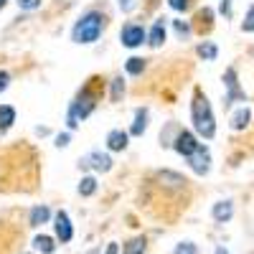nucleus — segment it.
I'll use <instances>...</instances> for the list:
<instances>
[{
	"label": "nucleus",
	"mask_w": 254,
	"mask_h": 254,
	"mask_svg": "<svg viewBox=\"0 0 254 254\" xmlns=\"http://www.w3.org/2000/svg\"><path fill=\"white\" fill-rule=\"evenodd\" d=\"M190 120H193V130H196L201 137L211 140V137L216 135V117H214V110H211L208 97L201 94V92H196L193 104H190Z\"/></svg>",
	"instance_id": "nucleus-1"
},
{
	"label": "nucleus",
	"mask_w": 254,
	"mask_h": 254,
	"mask_svg": "<svg viewBox=\"0 0 254 254\" xmlns=\"http://www.w3.org/2000/svg\"><path fill=\"white\" fill-rule=\"evenodd\" d=\"M102 31H104V15L99 10H89L74 23L71 41L74 44H94V41L102 36Z\"/></svg>",
	"instance_id": "nucleus-2"
},
{
	"label": "nucleus",
	"mask_w": 254,
	"mask_h": 254,
	"mask_svg": "<svg viewBox=\"0 0 254 254\" xmlns=\"http://www.w3.org/2000/svg\"><path fill=\"white\" fill-rule=\"evenodd\" d=\"M94 107H97V94L92 89V84H87L69 107V127H76L81 120H87L94 112Z\"/></svg>",
	"instance_id": "nucleus-3"
},
{
	"label": "nucleus",
	"mask_w": 254,
	"mask_h": 254,
	"mask_svg": "<svg viewBox=\"0 0 254 254\" xmlns=\"http://www.w3.org/2000/svg\"><path fill=\"white\" fill-rule=\"evenodd\" d=\"M224 87H226V97H224L226 107H231L234 102H247L244 89L239 87V79H237V69H234V66H229V69L224 71Z\"/></svg>",
	"instance_id": "nucleus-4"
},
{
	"label": "nucleus",
	"mask_w": 254,
	"mask_h": 254,
	"mask_svg": "<svg viewBox=\"0 0 254 254\" xmlns=\"http://www.w3.org/2000/svg\"><path fill=\"white\" fill-rule=\"evenodd\" d=\"M79 165L89 168V171H97V173H107V171H112V158L102 150H92L79 160Z\"/></svg>",
	"instance_id": "nucleus-5"
},
{
	"label": "nucleus",
	"mask_w": 254,
	"mask_h": 254,
	"mask_svg": "<svg viewBox=\"0 0 254 254\" xmlns=\"http://www.w3.org/2000/svg\"><path fill=\"white\" fill-rule=\"evenodd\" d=\"M145 38H147V33H145L142 26H137V23H127V26H122V33H120L122 46H127V49H137V46H142V41H145Z\"/></svg>",
	"instance_id": "nucleus-6"
},
{
	"label": "nucleus",
	"mask_w": 254,
	"mask_h": 254,
	"mask_svg": "<svg viewBox=\"0 0 254 254\" xmlns=\"http://www.w3.org/2000/svg\"><path fill=\"white\" fill-rule=\"evenodd\" d=\"M198 140H196V135L193 132H188V130H181L178 135H176V140H173V147H176V153L178 155H183V158H188L190 153H196L198 150Z\"/></svg>",
	"instance_id": "nucleus-7"
},
{
	"label": "nucleus",
	"mask_w": 254,
	"mask_h": 254,
	"mask_svg": "<svg viewBox=\"0 0 254 254\" xmlns=\"http://www.w3.org/2000/svg\"><path fill=\"white\" fill-rule=\"evenodd\" d=\"M188 165L193 168V173L206 176L211 171V153H208V147L206 145H198V150L188 155Z\"/></svg>",
	"instance_id": "nucleus-8"
},
{
	"label": "nucleus",
	"mask_w": 254,
	"mask_h": 254,
	"mask_svg": "<svg viewBox=\"0 0 254 254\" xmlns=\"http://www.w3.org/2000/svg\"><path fill=\"white\" fill-rule=\"evenodd\" d=\"M54 229H56V237H59L61 244H66V242L74 239V226H71V219H69L66 211H59V214H56V219H54Z\"/></svg>",
	"instance_id": "nucleus-9"
},
{
	"label": "nucleus",
	"mask_w": 254,
	"mask_h": 254,
	"mask_svg": "<svg viewBox=\"0 0 254 254\" xmlns=\"http://www.w3.org/2000/svg\"><path fill=\"white\" fill-rule=\"evenodd\" d=\"M211 216H214L216 224H226V221H231V216H234V203H231L229 198L214 203V208H211Z\"/></svg>",
	"instance_id": "nucleus-10"
},
{
	"label": "nucleus",
	"mask_w": 254,
	"mask_h": 254,
	"mask_svg": "<svg viewBox=\"0 0 254 254\" xmlns=\"http://www.w3.org/2000/svg\"><path fill=\"white\" fill-rule=\"evenodd\" d=\"M249 122H252V110L244 107V104H242L239 110L231 112V120H229L231 130H244V127H249Z\"/></svg>",
	"instance_id": "nucleus-11"
},
{
	"label": "nucleus",
	"mask_w": 254,
	"mask_h": 254,
	"mask_svg": "<svg viewBox=\"0 0 254 254\" xmlns=\"http://www.w3.org/2000/svg\"><path fill=\"white\" fill-rule=\"evenodd\" d=\"M163 41H165V18H158L150 33H147V44H150L153 49H160L163 46Z\"/></svg>",
	"instance_id": "nucleus-12"
},
{
	"label": "nucleus",
	"mask_w": 254,
	"mask_h": 254,
	"mask_svg": "<svg viewBox=\"0 0 254 254\" xmlns=\"http://www.w3.org/2000/svg\"><path fill=\"white\" fill-rule=\"evenodd\" d=\"M107 147L115 150V153L125 150V147H127V132L125 130H110L107 132Z\"/></svg>",
	"instance_id": "nucleus-13"
},
{
	"label": "nucleus",
	"mask_w": 254,
	"mask_h": 254,
	"mask_svg": "<svg viewBox=\"0 0 254 254\" xmlns=\"http://www.w3.org/2000/svg\"><path fill=\"white\" fill-rule=\"evenodd\" d=\"M158 181H160V186H165V188H183V186H186V178L178 176V173H173V171H160V173H158Z\"/></svg>",
	"instance_id": "nucleus-14"
},
{
	"label": "nucleus",
	"mask_w": 254,
	"mask_h": 254,
	"mask_svg": "<svg viewBox=\"0 0 254 254\" xmlns=\"http://www.w3.org/2000/svg\"><path fill=\"white\" fill-rule=\"evenodd\" d=\"M15 122V110L10 107V104H0V132L10 130Z\"/></svg>",
	"instance_id": "nucleus-15"
},
{
	"label": "nucleus",
	"mask_w": 254,
	"mask_h": 254,
	"mask_svg": "<svg viewBox=\"0 0 254 254\" xmlns=\"http://www.w3.org/2000/svg\"><path fill=\"white\" fill-rule=\"evenodd\" d=\"M145 130H147V110L140 107V110H135V122H132V127H130V132L140 137Z\"/></svg>",
	"instance_id": "nucleus-16"
},
{
	"label": "nucleus",
	"mask_w": 254,
	"mask_h": 254,
	"mask_svg": "<svg viewBox=\"0 0 254 254\" xmlns=\"http://www.w3.org/2000/svg\"><path fill=\"white\" fill-rule=\"evenodd\" d=\"M49 219H51L49 206H33L31 208V226H41V224H46Z\"/></svg>",
	"instance_id": "nucleus-17"
},
{
	"label": "nucleus",
	"mask_w": 254,
	"mask_h": 254,
	"mask_svg": "<svg viewBox=\"0 0 254 254\" xmlns=\"http://www.w3.org/2000/svg\"><path fill=\"white\" fill-rule=\"evenodd\" d=\"M33 247H36V252H41V254H54V252H56L54 239L46 237V234H38V237L33 239Z\"/></svg>",
	"instance_id": "nucleus-18"
},
{
	"label": "nucleus",
	"mask_w": 254,
	"mask_h": 254,
	"mask_svg": "<svg viewBox=\"0 0 254 254\" xmlns=\"http://www.w3.org/2000/svg\"><path fill=\"white\" fill-rule=\"evenodd\" d=\"M94 193H97V178L84 176L79 181V196H94Z\"/></svg>",
	"instance_id": "nucleus-19"
},
{
	"label": "nucleus",
	"mask_w": 254,
	"mask_h": 254,
	"mask_svg": "<svg viewBox=\"0 0 254 254\" xmlns=\"http://www.w3.org/2000/svg\"><path fill=\"white\" fill-rule=\"evenodd\" d=\"M196 51H198V56H201L203 61H214V59H216V54H219L216 44H211V41H203V44H201Z\"/></svg>",
	"instance_id": "nucleus-20"
},
{
	"label": "nucleus",
	"mask_w": 254,
	"mask_h": 254,
	"mask_svg": "<svg viewBox=\"0 0 254 254\" xmlns=\"http://www.w3.org/2000/svg\"><path fill=\"white\" fill-rule=\"evenodd\" d=\"M145 249H147V239L145 237H135L132 242H127L125 254H145Z\"/></svg>",
	"instance_id": "nucleus-21"
},
{
	"label": "nucleus",
	"mask_w": 254,
	"mask_h": 254,
	"mask_svg": "<svg viewBox=\"0 0 254 254\" xmlns=\"http://www.w3.org/2000/svg\"><path fill=\"white\" fill-rule=\"evenodd\" d=\"M125 69H127V74L137 76V74H142V69H145V61H142V59H137V56H132V59H127Z\"/></svg>",
	"instance_id": "nucleus-22"
},
{
	"label": "nucleus",
	"mask_w": 254,
	"mask_h": 254,
	"mask_svg": "<svg viewBox=\"0 0 254 254\" xmlns=\"http://www.w3.org/2000/svg\"><path fill=\"white\" fill-rule=\"evenodd\" d=\"M242 31L244 33H254V5H249V10H247V15L242 20Z\"/></svg>",
	"instance_id": "nucleus-23"
},
{
	"label": "nucleus",
	"mask_w": 254,
	"mask_h": 254,
	"mask_svg": "<svg viewBox=\"0 0 254 254\" xmlns=\"http://www.w3.org/2000/svg\"><path fill=\"white\" fill-rule=\"evenodd\" d=\"M173 254H198V247L193 242H181V244H176Z\"/></svg>",
	"instance_id": "nucleus-24"
},
{
	"label": "nucleus",
	"mask_w": 254,
	"mask_h": 254,
	"mask_svg": "<svg viewBox=\"0 0 254 254\" xmlns=\"http://www.w3.org/2000/svg\"><path fill=\"white\" fill-rule=\"evenodd\" d=\"M122 94H125V81L117 76V79H112V102H120Z\"/></svg>",
	"instance_id": "nucleus-25"
},
{
	"label": "nucleus",
	"mask_w": 254,
	"mask_h": 254,
	"mask_svg": "<svg viewBox=\"0 0 254 254\" xmlns=\"http://www.w3.org/2000/svg\"><path fill=\"white\" fill-rule=\"evenodd\" d=\"M15 3H18L20 10H38L44 0H15Z\"/></svg>",
	"instance_id": "nucleus-26"
},
{
	"label": "nucleus",
	"mask_w": 254,
	"mask_h": 254,
	"mask_svg": "<svg viewBox=\"0 0 254 254\" xmlns=\"http://www.w3.org/2000/svg\"><path fill=\"white\" fill-rule=\"evenodd\" d=\"M168 5H171L173 10H178V13H183V10L190 8V0H168Z\"/></svg>",
	"instance_id": "nucleus-27"
},
{
	"label": "nucleus",
	"mask_w": 254,
	"mask_h": 254,
	"mask_svg": "<svg viewBox=\"0 0 254 254\" xmlns=\"http://www.w3.org/2000/svg\"><path fill=\"white\" fill-rule=\"evenodd\" d=\"M173 26H176L178 36H188V33H190V26L186 23V20H173Z\"/></svg>",
	"instance_id": "nucleus-28"
},
{
	"label": "nucleus",
	"mask_w": 254,
	"mask_h": 254,
	"mask_svg": "<svg viewBox=\"0 0 254 254\" xmlns=\"http://www.w3.org/2000/svg\"><path fill=\"white\" fill-rule=\"evenodd\" d=\"M8 84H10V74L8 71H0V92H5Z\"/></svg>",
	"instance_id": "nucleus-29"
},
{
	"label": "nucleus",
	"mask_w": 254,
	"mask_h": 254,
	"mask_svg": "<svg viewBox=\"0 0 254 254\" xmlns=\"http://www.w3.org/2000/svg\"><path fill=\"white\" fill-rule=\"evenodd\" d=\"M231 3H234V0H221L219 13H221V15H229V13H231Z\"/></svg>",
	"instance_id": "nucleus-30"
},
{
	"label": "nucleus",
	"mask_w": 254,
	"mask_h": 254,
	"mask_svg": "<svg viewBox=\"0 0 254 254\" xmlns=\"http://www.w3.org/2000/svg\"><path fill=\"white\" fill-rule=\"evenodd\" d=\"M69 137H71L69 132H64V135H59V137H56V147H66V145H69Z\"/></svg>",
	"instance_id": "nucleus-31"
},
{
	"label": "nucleus",
	"mask_w": 254,
	"mask_h": 254,
	"mask_svg": "<svg viewBox=\"0 0 254 254\" xmlns=\"http://www.w3.org/2000/svg\"><path fill=\"white\" fill-rule=\"evenodd\" d=\"M104 254H120V247L112 242V244H107V252H104Z\"/></svg>",
	"instance_id": "nucleus-32"
},
{
	"label": "nucleus",
	"mask_w": 254,
	"mask_h": 254,
	"mask_svg": "<svg viewBox=\"0 0 254 254\" xmlns=\"http://www.w3.org/2000/svg\"><path fill=\"white\" fill-rule=\"evenodd\" d=\"M120 8L122 10H130L132 8V0H120Z\"/></svg>",
	"instance_id": "nucleus-33"
},
{
	"label": "nucleus",
	"mask_w": 254,
	"mask_h": 254,
	"mask_svg": "<svg viewBox=\"0 0 254 254\" xmlns=\"http://www.w3.org/2000/svg\"><path fill=\"white\" fill-rule=\"evenodd\" d=\"M216 254H229V252H226L224 247H216Z\"/></svg>",
	"instance_id": "nucleus-34"
},
{
	"label": "nucleus",
	"mask_w": 254,
	"mask_h": 254,
	"mask_svg": "<svg viewBox=\"0 0 254 254\" xmlns=\"http://www.w3.org/2000/svg\"><path fill=\"white\" fill-rule=\"evenodd\" d=\"M5 3H8V0H0V10H3V8H5Z\"/></svg>",
	"instance_id": "nucleus-35"
},
{
	"label": "nucleus",
	"mask_w": 254,
	"mask_h": 254,
	"mask_svg": "<svg viewBox=\"0 0 254 254\" xmlns=\"http://www.w3.org/2000/svg\"><path fill=\"white\" fill-rule=\"evenodd\" d=\"M87 254H99V252H97V249H89V252H87Z\"/></svg>",
	"instance_id": "nucleus-36"
}]
</instances>
